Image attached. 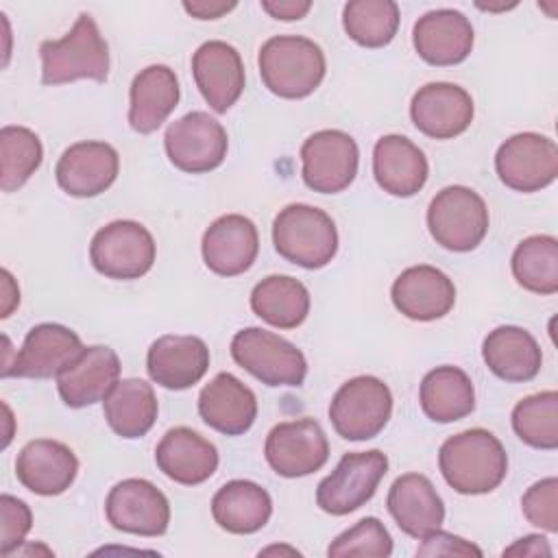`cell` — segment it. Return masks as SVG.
<instances>
[{
	"label": "cell",
	"instance_id": "603a6c76",
	"mask_svg": "<svg viewBox=\"0 0 558 558\" xmlns=\"http://www.w3.org/2000/svg\"><path fill=\"white\" fill-rule=\"evenodd\" d=\"M78 473V460L74 451L50 438H37L26 442L15 460L17 482L41 497H54L65 493Z\"/></svg>",
	"mask_w": 558,
	"mask_h": 558
},
{
	"label": "cell",
	"instance_id": "f546056e",
	"mask_svg": "<svg viewBox=\"0 0 558 558\" xmlns=\"http://www.w3.org/2000/svg\"><path fill=\"white\" fill-rule=\"evenodd\" d=\"M482 357L488 371L504 381H530L543 364L536 338L514 325H501L488 331L482 344Z\"/></svg>",
	"mask_w": 558,
	"mask_h": 558
},
{
	"label": "cell",
	"instance_id": "f35d334b",
	"mask_svg": "<svg viewBox=\"0 0 558 558\" xmlns=\"http://www.w3.org/2000/svg\"><path fill=\"white\" fill-rule=\"evenodd\" d=\"M392 554V536L377 517H364L353 527L338 534L327 547L329 558L342 556H375L388 558Z\"/></svg>",
	"mask_w": 558,
	"mask_h": 558
},
{
	"label": "cell",
	"instance_id": "9a60e30c",
	"mask_svg": "<svg viewBox=\"0 0 558 558\" xmlns=\"http://www.w3.org/2000/svg\"><path fill=\"white\" fill-rule=\"evenodd\" d=\"M105 514L111 527L135 536H161L170 525L166 495L142 477L118 482L105 499Z\"/></svg>",
	"mask_w": 558,
	"mask_h": 558
},
{
	"label": "cell",
	"instance_id": "d6a6232c",
	"mask_svg": "<svg viewBox=\"0 0 558 558\" xmlns=\"http://www.w3.org/2000/svg\"><path fill=\"white\" fill-rule=\"evenodd\" d=\"M109 427L122 438H142L157 421V395L150 384L137 377L118 381L102 399Z\"/></svg>",
	"mask_w": 558,
	"mask_h": 558
},
{
	"label": "cell",
	"instance_id": "7a4b0ae2",
	"mask_svg": "<svg viewBox=\"0 0 558 558\" xmlns=\"http://www.w3.org/2000/svg\"><path fill=\"white\" fill-rule=\"evenodd\" d=\"M257 65L266 89L288 100L314 94L327 70L323 48L301 35H277L266 39L259 48Z\"/></svg>",
	"mask_w": 558,
	"mask_h": 558
},
{
	"label": "cell",
	"instance_id": "7bdbcfd3",
	"mask_svg": "<svg viewBox=\"0 0 558 558\" xmlns=\"http://www.w3.org/2000/svg\"><path fill=\"white\" fill-rule=\"evenodd\" d=\"M262 9L275 20L292 22V20L305 17L312 9V2L310 0H262Z\"/></svg>",
	"mask_w": 558,
	"mask_h": 558
},
{
	"label": "cell",
	"instance_id": "7402d4cb",
	"mask_svg": "<svg viewBox=\"0 0 558 558\" xmlns=\"http://www.w3.org/2000/svg\"><path fill=\"white\" fill-rule=\"evenodd\" d=\"M120 357L111 347L92 344L57 375L59 397L68 408H87L102 401L120 381Z\"/></svg>",
	"mask_w": 558,
	"mask_h": 558
},
{
	"label": "cell",
	"instance_id": "60d3db41",
	"mask_svg": "<svg viewBox=\"0 0 558 558\" xmlns=\"http://www.w3.org/2000/svg\"><path fill=\"white\" fill-rule=\"evenodd\" d=\"M0 517H2L0 554L11 556V551L17 549L24 543L26 534L31 532L33 514H31V508L22 499L4 493L0 497Z\"/></svg>",
	"mask_w": 558,
	"mask_h": 558
},
{
	"label": "cell",
	"instance_id": "8d00e7d4",
	"mask_svg": "<svg viewBox=\"0 0 558 558\" xmlns=\"http://www.w3.org/2000/svg\"><path fill=\"white\" fill-rule=\"evenodd\" d=\"M44 146L35 131L26 126H2L0 131V187L15 192L41 166Z\"/></svg>",
	"mask_w": 558,
	"mask_h": 558
},
{
	"label": "cell",
	"instance_id": "44dd1931",
	"mask_svg": "<svg viewBox=\"0 0 558 558\" xmlns=\"http://www.w3.org/2000/svg\"><path fill=\"white\" fill-rule=\"evenodd\" d=\"M390 299L410 320L429 323L451 312L456 303L453 281L429 264L405 268L392 283Z\"/></svg>",
	"mask_w": 558,
	"mask_h": 558
},
{
	"label": "cell",
	"instance_id": "4fadbf2b",
	"mask_svg": "<svg viewBox=\"0 0 558 558\" xmlns=\"http://www.w3.org/2000/svg\"><path fill=\"white\" fill-rule=\"evenodd\" d=\"M270 469L281 477H305L325 466L329 440L318 421L303 416L275 425L264 442Z\"/></svg>",
	"mask_w": 558,
	"mask_h": 558
},
{
	"label": "cell",
	"instance_id": "ba28073f",
	"mask_svg": "<svg viewBox=\"0 0 558 558\" xmlns=\"http://www.w3.org/2000/svg\"><path fill=\"white\" fill-rule=\"evenodd\" d=\"M157 255V244L150 231L135 220H113L100 227L89 244L92 266L109 279L144 277Z\"/></svg>",
	"mask_w": 558,
	"mask_h": 558
},
{
	"label": "cell",
	"instance_id": "9c48e42d",
	"mask_svg": "<svg viewBox=\"0 0 558 558\" xmlns=\"http://www.w3.org/2000/svg\"><path fill=\"white\" fill-rule=\"evenodd\" d=\"M386 473L388 458L379 449L344 453L336 469L320 480L316 504L327 514H349L371 501Z\"/></svg>",
	"mask_w": 558,
	"mask_h": 558
},
{
	"label": "cell",
	"instance_id": "277c9868",
	"mask_svg": "<svg viewBox=\"0 0 558 558\" xmlns=\"http://www.w3.org/2000/svg\"><path fill=\"white\" fill-rule=\"evenodd\" d=\"M272 244L286 262L316 270L336 257L338 229L327 211L305 203H292L272 220Z\"/></svg>",
	"mask_w": 558,
	"mask_h": 558
},
{
	"label": "cell",
	"instance_id": "7c38bea8",
	"mask_svg": "<svg viewBox=\"0 0 558 558\" xmlns=\"http://www.w3.org/2000/svg\"><path fill=\"white\" fill-rule=\"evenodd\" d=\"M360 163L355 140L338 129H323L310 135L301 146V174L310 190L338 194L347 190Z\"/></svg>",
	"mask_w": 558,
	"mask_h": 558
},
{
	"label": "cell",
	"instance_id": "8992f818",
	"mask_svg": "<svg viewBox=\"0 0 558 558\" xmlns=\"http://www.w3.org/2000/svg\"><path fill=\"white\" fill-rule=\"evenodd\" d=\"M231 357L266 386L296 388L305 381L307 362L290 340L262 327L240 329L231 338Z\"/></svg>",
	"mask_w": 558,
	"mask_h": 558
},
{
	"label": "cell",
	"instance_id": "4316f807",
	"mask_svg": "<svg viewBox=\"0 0 558 558\" xmlns=\"http://www.w3.org/2000/svg\"><path fill=\"white\" fill-rule=\"evenodd\" d=\"M386 506L399 530L412 538L432 534L445 521V504L421 473L399 475L388 490Z\"/></svg>",
	"mask_w": 558,
	"mask_h": 558
},
{
	"label": "cell",
	"instance_id": "ab89813d",
	"mask_svg": "<svg viewBox=\"0 0 558 558\" xmlns=\"http://www.w3.org/2000/svg\"><path fill=\"white\" fill-rule=\"evenodd\" d=\"M521 510L532 525L551 534L558 532V480L545 477L532 484L521 497Z\"/></svg>",
	"mask_w": 558,
	"mask_h": 558
},
{
	"label": "cell",
	"instance_id": "1f68e13d",
	"mask_svg": "<svg viewBox=\"0 0 558 558\" xmlns=\"http://www.w3.org/2000/svg\"><path fill=\"white\" fill-rule=\"evenodd\" d=\"M418 403L429 421L453 423L475 410V388L462 368L436 366L421 381Z\"/></svg>",
	"mask_w": 558,
	"mask_h": 558
},
{
	"label": "cell",
	"instance_id": "b9f144b4",
	"mask_svg": "<svg viewBox=\"0 0 558 558\" xmlns=\"http://www.w3.org/2000/svg\"><path fill=\"white\" fill-rule=\"evenodd\" d=\"M416 556H482V549L460 536L442 532L440 527L421 538Z\"/></svg>",
	"mask_w": 558,
	"mask_h": 558
},
{
	"label": "cell",
	"instance_id": "52a82bcc",
	"mask_svg": "<svg viewBox=\"0 0 558 558\" xmlns=\"http://www.w3.org/2000/svg\"><path fill=\"white\" fill-rule=\"evenodd\" d=\"M392 414L390 388L373 375H357L344 381L329 403V421L344 440L375 438Z\"/></svg>",
	"mask_w": 558,
	"mask_h": 558
},
{
	"label": "cell",
	"instance_id": "4dcf8cb0",
	"mask_svg": "<svg viewBox=\"0 0 558 558\" xmlns=\"http://www.w3.org/2000/svg\"><path fill=\"white\" fill-rule=\"evenodd\" d=\"M272 514V499L266 488L251 480H231L211 497L214 521L231 534H253Z\"/></svg>",
	"mask_w": 558,
	"mask_h": 558
},
{
	"label": "cell",
	"instance_id": "5bb4252c",
	"mask_svg": "<svg viewBox=\"0 0 558 558\" xmlns=\"http://www.w3.org/2000/svg\"><path fill=\"white\" fill-rule=\"evenodd\" d=\"M83 342L65 325L39 323L28 329L13 360L2 364V377L50 379L83 353Z\"/></svg>",
	"mask_w": 558,
	"mask_h": 558
},
{
	"label": "cell",
	"instance_id": "5b68a950",
	"mask_svg": "<svg viewBox=\"0 0 558 558\" xmlns=\"http://www.w3.org/2000/svg\"><path fill=\"white\" fill-rule=\"evenodd\" d=\"M488 222L484 198L466 185L442 187L427 207V229L436 244L447 251L477 248L488 233Z\"/></svg>",
	"mask_w": 558,
	"mask_h": 558
},
{
	"label": "cell",
	"instance_id": "f1b7e54d",
	"mask_svg": "<svg viewBox=\"0 0 558 558\" xmlns=\"http://www.w3.org/2000/svg\"><path fill=\"white\" fill-rule=\"evenodd\" d=\"M129 96V124L135 133L148 135L157 131L179 105V78L168 65H148L135 74Z\"/></svg>",
	"mask_w": 558,
	"mask_h": 558
},
{
	"label": "cell",
	"instance_id": "6da1fadb",
	"mask_svg": "<svg viewBox=\"0 0 558 558\" xmlns=\"http://www.w3.org/2000/svg\"><path fill=\"white\" fill-rule=\"evenodd\" d=\"M438 469L456 493L486 495L506 480L508 456L493 432L471 427L440 445Z\"/></svg>",
	"mask_w": 558,
	"mask_h": 558
},
{
	"label": "cell",
	"instance_id": "74e56055",
	"mask_svg": "<svg viewBox=\"0 0 558 558\" xmlns=\"http://www.w3.org/2000/svg\"><path fill=\"white\" fill-rule=\"evenodd\" d=\"M514 434L534 449L558 447V392L543 390L521 399L512 408Z\"/></svg>",
	"mask_w": 558,
	"mask_h": 558
},
{
	"label": "cell",
	"instance_id": "83f0119b",
	"mask_svg": "<svg viewBox=\"0 0 558 558\" xmlns=\"http://www.w3.org/2000/svg\"><path fill=\"white\" fill-rule=\"evenodd\" d=\"M429 174L425 153L405 135H384L373 148V177L377 185L399 198L423 190Z\"/></svg>",
	"mask_w": 558,
	"mask_h": 558
},
{
	"label": "cell",
	"instance_id": "ee69618b",
	"mask_svg": "<svg viewBox=\"0 0 558 558\" xmlns=\"http://www.w3.org/2000/svg\"><path fill=\"white\" fill-rule=\"evenodd\" d=\"M504 556H551V547L545 536L527 534L519 538L514 545L506 547Z\"/></svg>",
	"mask_w": 558,
	"mask_h": 558
},
{
	"label": "cell",
	"instance_id": "e575fe53",
	"mask_svg": "<svg viewBox=\"0 0 558 558\" xmlns=\"http://www.w3.org/2000/svg\"><path fill=\"white\" fill-rule=\"evenodd\" d=\"M510 266L521 288L543 296L558 292V240L554 235H530L521 240Z\"/></svg>",
	"mask_w": 558,
	"mask_h": 558
},
{
	"label": "cell",
	"instance_id": "484cf974",
	"mask_svg": "<svg viewBox=\"0 0 558 558\" xmlns=\"http://www.w3.org/2000/svg\"><path fill=\"white\" fill-rule=\"evenodd\" d=\"M155 462L159 471L183 486H196L207 482L218 469V449L190 427L168 429L157 449Z\"/></svg>",
	"mask_w": 558,
	"mask_h": 558
},
{
	"label": "cell",
	"instance_id": "836d02e7",
	"mask_svg": "<svg viewBox=\"0 0 558 558\" xmlns=\"http://www.w3.org/2000/svg\"><path fill=\"white\" fill-rule=\"evenodd\" d=\"M251 310L277 329H294L310 314V292L294 277L268 275L253 288Z\"/></svg>",
	"mask_w": 558,
	"mask_h": 558
},
{
	"label": "cell",
	"instance_id": "30bf717a",
	"mask_svg": "<svg viewBox=\"0 0 558 558\" xmlns=\"http://www.w3.org/2000/svg\"><path fill=\"white\" fill-rule=\"evenodd\" d=\"M163 146L174 168L190 174H205L225 161L229 137L216 118L205 111H190L166 129Z\"/></svg>",
	"mask_w": 558,
	"mask_h": 558
},
{
	"label": "cell",
	"instance_id": "ac0fdd59",
	"mask_svg": "<svg viewBox=\"0 0 558 558\" xmlns=\"http://www.w3.org/2000/svg\"><path fill=\"white\" fill-rule=\"evenodd\" d=\"M120 170V155L107 142H76L54 166L59 187L76 198H92L109 190Z\"/></svg>",
	"mask_w": 558,
	"mask_h": 558
},
{
	"label": "cell",
	"instance_id": "e0dca14e",
	"mask_svg": "<svg viewBox=\"0 0 558 558\" xmlns=\"http://www.w3.org/2000/svg\"><path fill=\"white\" fill-rule=\"evenodd\" d=\"M192 76L205 102L216 113H227L244 92V63L240 52L220 39L205 41L192 54Z\"/></svg>",
	"mask_w": 558,
	"mask_h": 558
},
{
	"label": "cell",
	"instance_id": "d590c367",
	"mask_svg": "<svg viewBox=\"0 0 558 558\" xmlns=\"http://www.w3.org/2000/svg\"><path fill=\"white\" fill-rule=\"evenodd\" d=\"M399 4L392 0H351L342 9L344 33L364 48L388 46L399 28Z\"/></svg>",
	"mask_w": 558,
	"mask_h": 558
},
{
	"label": "cell",
	"instance_id": "2e32d148",
	"mask_svg": "<svg viewBox=\"0 0 558 558\" xmlns=\"http://www.w3.org/2000/svg\"><path fill=\"white\" fill-rule=\"evenodd\" d=\"M473 98L456 83H427L418 87L410 102L414 126L432 140H453L473 122Z\"/></svg>",
	"mask_w": 558,
	"mask_h": 558
},
{
	"label": "cell",
	"instance_id": "8fae6325",
	"mask_svg": "<svg viewBox=\"0 0 558 558\" xmlns=\"http://www.w3.org/2000/svg\"><path fill=\"white\" fill-rule=\"evenodd\" d=\"M499 181L514 192H538L558 177V146L541 133H517L508 137L495 155Z\"/></svg>",
	"mask_w": 558,
	"mask_h": 558
},
{
	"label": "cell",
	"instance_id": "d6986e66",
	"mask_svg": "<svg viewBox=\"0 0 558 558\" xmlns=\"http://www.w3.org/2000/svg\"><path fill=\"white\" fill-rule=\"evenodd\" d=\"M205 266L220 277L246 272L259 253V233L251 218L227 214L216 218L201 242Z\"/></svg>",
	"mask_w": 558,
	"mask_h": 558
},
{
	"label": "cell",
	"instance_id": "bcb514c9",
	"mask_svg": "<svg viewBox=\"0 0 558 558\" xmlns=\"http://www.w3.org/2000/svg\"><path fill=\"white\" fill-rule=\"evenodd\" d=\"M2 318H7L11 314V310L20 303V290L13 281V277L9 275V270H2Z\"/></svg>",
	"mask_w": 558,
	"mask_h": 558
},
{
	"label": "cell",
	"instance_id": "ffe728a7",
	"mask_svg": "<svg viewBox=\"0 0 558 558\" xmlns=\"http://www.w3.org/2000/svg\"><path fill=\"white\" fill-rule=\"evenodd\" d=\"M209 368V349L198 336H159L146 353L150 379L166 390H185L198 384Z\"/></svg>",
	"mask_w": 558,
	"mask_h": 558
},
{
	"label": "cell",
	"instance_id": "d4e9b609",
	"mask_svg": "<svg viewBox=\"0 0 558 558\" xmlns=\"http://www.w3.org/2000/svg\"><path fill=\"white\" fill-rule=\"evenodd\" d=\"M198 414L211 429L225 436H240L257 418V399L235 375L218 373L198 395Z\"/></svg>",
	"mask_w": 558,
	"mask_h": 558
},
{
	"label": "cell",
	"instance_id": "3957f363",
	"mask_svg": "<svg viewBox=\"0 0 558 558\" xmlns=\"http://www.w3.org/2000/svg\"><path fill=\"white\" fill-rule=\"evenodd\" d=\"M39 57L44 85H63L81 78L105 83L109 76V46L89 13H81L61 39L41 41Z\"/></svg>",
	"mask_w": 558,
	"mask_h": 558
},
{
	"label": "cell",
	"instance_id": "f6af8a7d",
	"mask_svg": "<svg viewBox=\"0 0 558 558\" xmlns=\"http://www.w3.org/2000/svg\"><path fill=\"white\" fill-rule=\"evenodd\" d=\"M183 9L196 17V20H218L231 9H235V2H220V0H194V2H183Z\"/></svg>",
	"mask_w": 558,
	"mask_h": 558
},
{
	"label": "cell",
	"instance_id": "cb8c5ba5",
	"mask_svg": "<svg viewBox=\"0 0 558 558\" xmlns=\"http://www.w3.org/2000/svg\"><path fill=\"white\" fill-rule=\"evenodd\" d=\"M416 54L429 65H458L473 48V26L456 9H436L416 20L412 31Z\"/></svg>",
	"mask_w": 558,
	"mask_h": 558
}]
</instances>
